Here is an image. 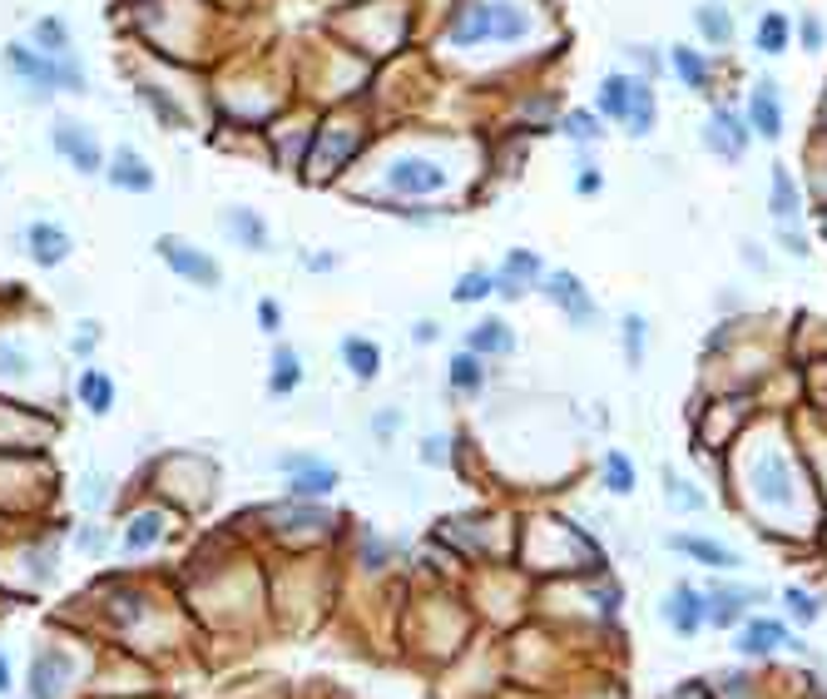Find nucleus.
Here are the masks:
<instances>
[{
  "mask_svg": "<svg viewBox=\"0 0 827 699\" xmlns=\"http://www.w3.org/2000/svg\"><path fill=\"white\" fill-rule=\"evenodd\" d=\"M698 144H704L714 160H724V164H738V160H743L748 144H753V130H748L743 105H734V100H708V114L698 120Z\"/></svg>",
  "mask_w": 827,
  "mask_h": 699,
  "instance_id": "obj_1",
  "label": "nucleus"
},
{
  "mask_svg": "<svg viewBox=\"0 0 827 699\" xmlns=\"http://www.w3.org/2000/svg\"><path fill=\"white\" fill-rule=\"evenodd\" d=\"M0 65H5V75L15 80V90L25 95V100L45 105L60 95V65H55V55H41L31 41H11L5 51H0Z\"/></svg>",
  "mask_w": 827,
  "mask_h": 699,
  "instance_id": "obj_2",
  "label": "nucleus"
},
{
  "mask_svg": "<svg viewBox=\"0 0 827 699\" xmlns=\"http://www.w3.org/2000/svg\"><path fill=\"white\" fill-rule=\"evenodd\" d=\"M536 293L545 303H555L575 332H589V328H599V323H605V318H599V303L589 298L585 278H580V273H570V269H545V278L536 283Z\"/></svg>",
  "mask_w": 827,
  "mask_h": 699,
  "instance_id": "obj_3",
  "label": "nucleus"
},
{
  "mask_svg": "<svg viewBox=\"0 0 827 699\" xmlns=\"http://www.w3.org/2000/svg\"><path fill=\"white\" fill-rule=\"evenodd\" d=\"M382 184L392 189V199H407V204H431V194L446 189V164L427 160V154H401L382 170Z\"/></svg>",
  "mask_w": 827,
  "mask_h": 699,
  "instance_id": "obj_4",
  "label": "nucleus"
},
{
  "mask_svg": "<svg viewBox=\"0 0 827 699\" xmlns=\"http://www.w3.org/2000/svg\"><path fill=\"white\" fill-rule=\"evenodd\" d=\"M154 253L164 259V269H169L174 278L194 283V288H203V293H219L223 288L219 259H213V253H203L199 243L179 239V233H164V239H154Z\"/></svg>",
  "mask_w": 827,
  "mask_h": 699,
  "instance_id": "obj_5",
  "label": "nucleus"
},
{
  "mask_svg": "<svg viewBox=\"0 0 827 699\" xmlns=\"http://www.w3.org/2000/svg\"><path fill=\"white\" fill-rule=\"evenodd\" d=\"M51 150L60 154L65 164H70L75 174H85V179H95V174H104V144H100V134L90 130V124H80V120H70V114H55V124H51Z\"/></svg>",
  "mask_w": 827,
  "mask_h": 699,
  "instance_id": "obj_6",
  "label": "nucleus"
},
{
  "mask_svg": "<svg viewBox=\"0 0 827 699\" xmlns=\"http://www.w3.org/2000/svg\"><path fill=\"white\" fill-rule=\"evenodd\" d=\"M743 114H748V130H753L758 144H778L787 134V95L773 75H758L748 85V100H743Z\"/></svg>",
  "mask_w": 827,
  "mask_h": 699,
  "instance_id": "obj_7",
  "label": "nucleus"
},
{
  "mask_svg": "<svg viewBox=\"0 0 827 699\" xmlns=\"http://www.w3.org/2000/svg\"><path fill=\"white\" fill-rule=\"evenodd\" d=\"M278 471L288 477V496L293 501H328L342 487V471L328 457H312V451H288L278 457Z\"/></svg>",
  "mask_w": 827,
  "mask_h": 699,
  "instance_id": "obj_8",
  "label": "nucleus"
},
{
  "mask_svg": "<svg viewBox=\"0 0 827 699\" xmlns=\"http://www.w3.org/2000/svg\"><path fill=\"white\" fill-rule=\"evenodd\" d=\"M803 649V640L787 630V620H778V615H743L734 625V649L743 659H768V655H778V649Z\"/></svg>",
  "mask_w": 827,
  "mask_h": 699,
  "instance_id": "obj_9",
  "label": "nucleus"
},
{
  "mask_svg": "<svg viewBox=\"0 0 827 699\" xmlns=\"http://www.w3.org/2000/svg\"><path fill=\"white\" fill-rule=\"evenodd\" d=\"M15 239H21V253L35 263V269H60V263H70V253H75V233L55 219H31Z\"/></svg>",
  "mask_w": 827,
  "mask_h": 699,
  "instance_id": "obj_10",
  "label": "nucleus"
},
{
  "mask_svg": "<svg viewBox=\"0 0 827 699\" xmlns=\"http://www.w3.org/2000/svg\"><path fill=\"white\" fill-rule=\"evenodd\" d=\"M219 229H223V239H229L233 249L253 253V259H263V253L278 249L273 223L263 219L258 209H249V204H229V209H219Z\"/></svg>",
  "mask_w": 827,
  "mask_h": 699,
  "instance_id": "obj_11",
  "label": "nucleus"
},
{
  "mask_svg": "<svg viewBox=\"0 0 827 699\" xmlns=\"http://www.w3.org/2000/svg\"><path fill=\"white\" fill-rule=\"evenodd\" d=\"M104 184H110L114 194H130V199H144V194H154V184H159V174H154V164L144 160L134 144H120V150L104 160Z\"/></svg>",
  "mask_w": 827,
  "mask_h": 699,
  "instance_id": "obj_12",
  "label": "nucleus"
},
{
  "mask_svg": "<svg viewBox=\"0 0 827 699\" xmlns=\"http://www.w3.org/2000/svg\"><path fill=\"white\" fill-rule=\"evenodd\" d=\"M545 278V259L536 249H510L496 269V298L506 303H526L536 293V283Z\"/></svg>",
  "mask_w": 827,
  "mask_h": 699,
  "instance_id": "obj_13",
  "label": "nucleus"
},
{
  "mask_svg": "<svg viewBox=\"0 0 827 699\" xmlns=\"http://www.w3.org/2000/svg\"><path fill=\"white\" fill-rule=\"evenodd\" d=\"M768 600L763 586H708L704 590V625L714 630H734L748 615V605Z\"/></svg>",
  "mask_w": 827,
  "mask_h": 699,
  "instance_id": "obj_14",
  "label": "nucleus"
},
{
  "mask_svg": "<svg viewBox=\"0 0 827 699\" xmlns=\"http://www.w3.org/2000/svg\"><path fill=\"white\" fill-rule=\"evenodd\" d=\"M70 655L55 645H41L31 659V675H25V689H31V699H60L65 689H70Z\"/></svg>",
  "mask_w": 827,
  "mask_h": 699,
  "instance_id": "obj_15",
  "label": "nucleus"
},
{
  "mask_svg": "<svg viewBox=\"0 0 827 699\" xmlns=\"http://www.w3.org/2000/svg\"><path fill=\"white\" fill-rule=\"evenodd\" d=\"M803 214H807L803 184H797V174L787 170L783 160H773V170H768V219L773 223H803Z\"/></svg>",
  "mask_w": 827,
  "mask_h": 699,
  "instance_id": "obj_16",
  "label": "nucleus"
},
{
  "mask_svg": "<svg viewBox=\"0 0 827 699\" xmlns=\"http://www.w3.org/2000/svg\"><path fill=\"white\" fill-rule=\"evenodd\" d=\"M490 31H496L490 0H456V11H451V21H446V41L451 45L476 51V45H490Z\"/></svg>",
  "mask_w": 827,
  "mask_h": 699,
  "instance_id": "obj_17",
  "label": "nucleus"
},
{
  "mask_svg": "<svg viewBox=\"0 0 827 699\" xmlns=\"http://www.w3.org/2000/svg\"><path fill=\"white\" fill-rule=\"evenodd\" d=\"M664 65L674 70V80L684 85L688 95H708V90H714V61H708V51H698L694 41H674V45H669Z\"/></svg>",
  "mask_w": 827,
  "mask_h": 699,
  "instance_id": "obj_18",
  "label": "nucleus"
},
{
  "mask_svg": "<svg viewBox=\"0 0 827 699\" xmlns=\"http://www.w3.org/2000/svg\"><path fill=\"white\" fill-rule=\"evenodd\" d=\"M654 130H659V90H654V80L635 75V80H629V110H625V120H619V134H625V140H649Z\"/></svg>",
  "mask_w": 827,
  "mask_h": 699,
  "instance_id": "obj_19",
  "label": "nucleus"
},
{
  "mask_svg": "<svg viewBox=\"0 0 827 699\" xmlns=\"http://www.w3.org/2000/svg\"><path fill=\"white\" fill-rule=\"evenodd\" d=\"M669 550L688 556L694 566H704V570H724V576L743 566V556H738L734 546H724V540H714V536H694V531H679V536H669Z\"/></svg>",
  "mask_w": 827,
  "mask_h": 699,
  "instance_id": "obj_20",
  "label": "nucleus"
},
{
  "mask_svg": "<svg viewBox=\"0 0 827 699\" xmlns=\"http://www.w3.org/2000/svg\"><path fill=\"white\" fill-rule=\"evenodd\" d=\"M659 615L669 620V630H674L679 640H694L698 630H704V590H694V586L669 590V596L659 600Z\"/></svg>",
  "mask_w": 827,
  "mask_h": 699,
  "instance_id": "obj_21",
  "label": "nucleus"
},
{
  "mask_svg": "<svg viewBox=\"0 0 827 699\" xmlns=\"http://www.w3.org/2000/svg\"><path fill=\"white\" fill-rule=\"evenodd\" d=\"M338 362L352 382H377L382 378V348L367 332H342L338 338Z\"/></svg>",
  "mask_w": 827,
  "mask_h": 699,
  "instance_id": "obj_22",
  "label": "nucleus"
},
{
  "mask_svg": "<svg viewBox=\"0 0 827 699\" xmlns=\"http://www.w3.org/2000/svg\"><path fill=\"white\" fill-rule=\"evenodd\" d=\"M688 21H694L698 41H708V51H728V45H734V35H738L728 0H698L694 11H688Z\"/></svg>",
  "mask_w": 827,
  "mask_h": 699,
  "instance_id": "obj_23",
  "label": "nucleus"
},
{
  "mask_svg": "<svg viewBox=\"0 0 827 699\" xmlns=\"http://www.w3.org/2000/svg\"><path fill=\"white\" fill-rule=\"evenodd\" d=\"M516 328H510V318H481V323H471L466 328V342L461 348H471L476 358H510L516 352Z\"/></svg>",
  "mask_w": 827,
  "mask_h": 699,
  "instance_id": "obj_24",
  "label": "nucleus"
},
{
  "mask_svg": "<svg viewBox=\"0 0 827 699\" xmlns=\"http://www.w3.org/2000/svg\"><path fill=\"white\" fill-rule=\"evenodd\" d=\"M555 130L565 134L575 150H599V144L609 140V124H605V114H599L595 105H575V110H565L555 120Z\"/></svg>",
  "mask_w": 827,
  "mask_h": 699,
  "instance_id": "obj_25",
  "label": "nucleus"
},
{
  "mask_svg": "<svg viewBox=\"0 0 827 699\" xmlns=\"http://www.w3.org/2000/svg\"><path fill=\"white\" fill-rule=\"evenodd\" d=\"M490 15H496V31H490L496 45H526L536 35V15L526 0H490Z\"/></svg>",
  "mask_w": 827,
  "mask_h": 699,
  "instance_id": "obj_26",
  "label": "nucleus"
},
{
  "mask_svg": "<svg viewBox=\"0 0 827 699\" xmlns=\"http://www.w3.org/2000/svg\"><path fill=\"white\" fill-rule=\"evenodd\" d=\"M114 397H120V387H114V378L104 368H85L80 378H75V402H80L90 417H110Z\"/></svg>",
  "mask_w": 827,
  "mask_h": 699,
  "instance_id": "obj_27",
  "label": "nucleus"
},
{
  "mask_svg": "<svg viewBox=\"0 0 827 699\" xmlns=\"http://www.w3.org/2000/svg\"><path fill=\"white\" fill-rule=\"evenodd\" d=\"M446 387L456 397H481L486 392V358H476L471 348H456L446 358Z\"/></svg>",
  "mask_w": 827,
  "mask_h": 699,
  "instance_id": "obj_28",
  "label": "nucleus"
},
{
  "mask_svg": "<svg viewBox=\"0 0 827 699\" xmlns=\"http://www.w3.org/2000/svg\"><path fill=\"white\" fill-rule=\"evenodd\" d=\"M302 387V358L298 348H288V342H273V358H268V397H293V392Z\"/></svg>",
  "mask_w": 827,
  "mask_h": 699,
  "instance_id": "obj_29",
  "label": "nucleus"
},
{
  "mask_svg": "<svg viewBox=\"0 0 827 699\" xmlns=\"http://www.w3.org/2000/svg\"><path fill=\"white\" fill-rule=\"evenodd\" d=\"M787 45H793V21H787V11H763L753 25V51L763 55V61H778V55H787Z\"/></svg>",
  "mask_w": 827,
  "mask_h": 699,
  "instance_id": "obj_30",
  "label": "nucleus"
},
{
  "mask_svg": "<svg viewBox=\"0 0 827 699\" xmlns=\"http://www.w3.org/2000/svg\"><path fill=\"white\" fill-rule=\"evenodd\" d=\"M629 80H635L629 70H609L605 80L595 85V110L605 114V124H615V130H619V120H625V110H629Z\"/></svg>",
  "mask_w": 827,
  "mask_h": 699,
  "instance_id": "obj_31",
  "label": "nucleus"
},
{
  "mask_svg": "<svg viewBox=\"0 0 827 699\" xmlns=\"http://www.w3.org/2000/svg\"><path fill=\"white\" fill-rule=\"evenodd\" d=\"M31 45L41 55H75V31H70V21L65 15H41V21L31 25Z\"/></svg>",
  "mask_w": 827,
  "mask_h": 699,
  "instance_id": "obj_32",
  "label": "nucleus"
},
{
  "mask_svg": "<svg viewBox=\"0 0 827 699\" xmlns=\"http://www.w3.org/2000/svg\"><path fill=\"white\" fill-rule=\"evenodd\" d=\"M496 298V269H466L451 283V303L456 308H476V303Z\"/></svg>",
  "mask_w": 827,
  "mask_h": 699,
  "instance_id": "obj_33",
  "label": "nucleus"
},
{
  "mask_svg": "<svg viewBox=\"0 0 827 699\" xmlns=\"http://www.w3.org/2000/svg\"><path fill=\"white\" fill-rule=\"evenodd\" d=\"M599 481H605L609 496H635V491H639L635 457H629V451H605V461H599Z\"/></svg>",
  "mask_w": 827,
  "mask_h": 699,
  "instance_id": "obj_34",
  "label": "nucleus"
},
{
  "mask_svg": "<svg viewBox=\"0 0 827 699\" xmlns=\"http://www.w3.org/2000/svg\"><path fill=\"white\" fill-rule=\"evenodd\" d=\"M140 100H144V110L154 114V120L164 124V130H189V114H184V105L174 100L169 90H164V85H140Z\"/></svg>",
  "mask_w": 827,
  "mask_h": 699,
  "instance_id": "obj_35",
  "label": "nucleus"
},
{
  "mask_svg": "<svg viewBox=\"0 0 827 699\" xmlns=\"http://www.w3.org/2000/svg\"><path fill=\"white\" fill-rule=\"evenodd\" d=\"M619 342H625V368L629 372L644 368V352H649V318L644 313H625V318H619Z\"/></svg>",
  "mask_w": 827,
  "mask_h": 699,
  "instance_id": "obj_36",
  "label": "nucleus"
},
{
  "mask_svg": "<svg viewBox=\"0 0 827 699\" xmlns=\"http://www.w3.org/2000/svg\"><path fill=\"white\" fill-rule=\"evenodd\" d=\"M35 372V352L21 338H0V382H21Z\"/></svg>",
  "mask_w": 827,
  "mask_h": 699,
  "instance_id": "obj_37",
  "label": "nucleus"
},
{
  "mask_svg": "<svg viewBox=\"0 0 827 699\" xmlns=\"http://www.w3.org/2000/svg\"><path fill=\"white\" fill-rule=\"evenodd\" d=\"M164 540V516L159 511H140V516H130V526H124V550H150Z\"/></svg>",
  "mask_w": 827,
  "mask_h": 699,
  "instance_id": "obj_38",
  "label": "nucleus"
},
{
  "mask_svg": "<svg viewBox=\"0 0 827 699\" xmlns=\"http://www.w3.org/2000/svg\"><path fill=\"white\" fill-rule=\"evenodd\" d=\"M793 45H797L803 55H813V61H817V55L827 51V25H823V15H817V11H803V15H797V21H793Z\"/></svg>",
  "mask_w": 827,
  "mask_h": 699,
  "instance_id": "obj_39",
  "label": "nucleus"
},
{
  "mask_svg": "<svg viewBox=\"0 0 827 699\" xmlns=\"http://www.w3.org/2000/svg\"><path fill=\"white\" fill-rule=\"evenodd\" d=\"M753 491L768 501V506H783V501L793 496V481H787V467H783V461H768V467L753 477Z\"/></svg>",
  "mask_w": 827,
  "mask_h": 699,
  "instance_id": "obj_40",
  "label": "nucleus"
},
{
  "mask_svg": "<svg viewBox=\"0 0 827 699\" xmlns=\"http://www.w3.org/2000/svg\"><path fill=\"white\" fill-rule=\"evenodd\" d=\"M778 600H783V610H787L793 625H817V615H823V605L813 600V590H803V586H787Z\"/></svg>",
  "mask_w": 827,
  "mask_h": 699,
  "instance_id": "obj_41",
  "label": "nucleus"
},
{
  "mask_svg": "<svg viewBox=\"0 0 827 699\" xmlns=\"http://www.w3.org/2000/svg\"><path fill=\"white\" fill-rule=\"evenodd\" d=\"M659 487H664L669 506H679V511H698V506H704V491L688 487V481L679 477V471H669V467H664V477H659Z\"/></svg>",
  "mask_w": 827,
  "mask_h": 699,
  "instance_id": "obj_42",
  "label": "nucleus"
},
{
  "mask_svg": "<svg viewBox=\"0 0 827 699\" xmlns=\"http://www.w3.org/2000/svg\"><path fill=\"white\" fill-rule=\"evenodd\" d=\"M619 51H625L629 70L644 75V80H659V75L669 70V65H664V51H654V45H619Z\"/></svg>",
  "mask_w": 827,
  "mask_h": 699,
  "instance_id": "obj_43",
  "label": "nucleus"
},
{
  "mask_svg": "<svg viewBox=\"0 0 827 699\" xmlns=\"http://www.w3.org/2000/svg\"><path fill=\"white\" fill-rule=\"evenodd\" d=\"M773 243H778V253H787V259H797V263L813 259V243H807L803 223H773Z\"/></svg>",
  "mask_w": 827,
  "mask_h": 699,
  "instance_id": "obj_44",
  "label": "nucleus"
},
{
  "mask_svg": "<svg viewBox=\"0 0 827 699\" xmlns=\"http://www.w3.org/2000/svg\"><path fill=\"white\" fill-rule=\"evenodd\" d=\"M595 150H580V160H575V194L580 199H599L605 194V174H599V164L589 160Z\"/></svg>",
  "mask_w": 827,
  "mask_h": 699,
  "instance_id": "obj_45",
  "label": "nucleus"
},
{
  "mask_svg": "<svg viewBox=\"0 0 827 699\" xmlns=\"http://www.w3.org/2000/svg\"><path fill=\"white\" fill-rule=\"evenodd\" d=\"M60 95H75V100H85L90 95V75H85V61L80 55H60Z\"/></svg>",
  "mask_w": 827,
  "mask_h": 699,
  "instance_id": "obj_46",
  "label": "nucleus"
},
{
  "mask_svg": "<svg viewBox=\"0 0 827 699\" xmlns=\"http://www.w3.org/2000/svg\"><path fill=\"white\" fill-rule=\"evenodd\" d=\"M253 323H258L263 338H278L283 332V298H273V293H263L258 303H253Z\"/></svg>",
  "mask_w": 827,
  "mask_h": 699,
  "instance_id": "obj_47",
  "label": "nucleus"
},
{
  "mask_svg": "<svg viewBox=\"0 0 827 699\" xmlns=\"http://www.w3.org/2000/svg\"><path fill=\"white\" fill-rule=\"evenodd\" d=\"M401 422H407V412H401V407H377L367 427H372V437H377L382 447H392V441H397V432H401Z\"/></svg>",
  "mask_w": 827,
  "mask_h": 699,
  "instance_id": "obj_48",
  "label": "nucleus"
},
{
  "mask_svg": "<svg viewBox=\"0 0 827 699\" xmlns=\"http://www.w3.org/2000/svg\"><path fill=\"white\" fill-rule=\"evenodd\" d=\"M417 457L427 461V467H451V441H446V432H427V437H421V447H417Z\"/></svg>",
  "mask_w": 827,
  "mask_h": 699,
  "instance_id": "obj_49",
  "label": "nucleus"
},
{
  "mask_svg": "<svg viewBox=\"0 0 827 699\" xmlns=\"http://www.w3.org/2000/svg\"><path fill=\"white\" fill-rule=\"evenodd\" d=\"M104 501H110V481H104L100 471H85V481H80V506H85V511H100Z\"/></svg>",
  "mask_w": 827,
  "mask_h": 699,
  "instance_id": "obj_50",
  "label": "nucleus"
},
{
  "mask_svg": "<svg viewBox=\"0 0 827 699\" xmlns=\"http://www.w3.org/2000/svg\"><path fill=\"white\" fill-rule=\"evenodd\" d=\"M140 615H144V600L134 596V590H120V600H110V620H114V625H134Z\"/></svg>",
  "mask_w": 827,
  "mask_h": 699,
  "instance_id": "obj_51",
  "label": "nucleus"
},
{
  "mask_svg": "<svg viewBox=\"0 0 827 699\" xmlns=\"http://www.w3.org/2000/svg\"><path fill=\"white\" fill-rule=\"evenodd\" d=\"M738 259H743L748 269L758 273V278H768V273H773V259H768V249H763V243H753V239H738Z\"/></svg>",
  "mask_w": 827,
  "mask_h": 699,
  "instance_id": "obj_52",
  "label": "nucleus"
},
{
  "mask_svg": "<svg viewBox=\"0 0 827 699\" xmlns=\"http://www.w3.org/2000/svg\"><path fill=\"white\" fill-rule=\"evenodd\" d=\"M95 342H100V323H80V332H75V338H70L75 358H90V352H95Z\"/></svg>",
  "mask_w": 827,
  "mask_h": 699,
  "instance_id": "obj_53",
  "label": "nucleus"
},
{
  "mask_svg": "<svg viewBox=\"0 0 827 699\" xmlns=\"http://www.w3.org/2000/svg\"><path fill=\"white\" fill-rule=\"evenodd\" d=\"M437 338H441V323H431V318L411 323V342H417V348H427V342H437Z\"/></svg>",
  "mask_w": 827,
  "mask_h": 699,
  "instance_id": "obj_54",
  "label": "nucleus"
},
{
  "mask_svg": "<svg viewBox=\"0 0 827 699\" xmlns=\"http://www.w3.org/2000/svg\"><path fill=\"white\" fill-rule=\"evenodd\" d=\"M75 546L95 556V550H104V531L100 526H80V531H75Z\"/></svg>",
  "mask_w": 827,
  "mask_h": 699,
  "instance_id": "obj_55",
  "label": "nucleus"
},
{
  "mask_svg": "<svg viewBox=\"0 0 827 699\" xmlns=\"http://www.w3.org/2000/svg\"><path fill=\"white\" fill-rule=\"evenodd\" d=\"M302 269H312V273H332V269H338V253H322V249L312 253V249H308V253H302Z\"/></svg>",
  "mask_w": 827,
  "mask_h": 699,
  "instance_id": "obj_56",
  "label": "nucleus"
},
{
  "mask_svg": "<svg viewBox=\"0 0 827 699\" xmlns=\"http://www.w3.org/2000/svg\"><path fill=\"white\" fill-rule=\"evenodd\" d=\"M362 566H367V570H382V566H387V546H382L372 531H367V560H362Z\"/></svg>",
  "mask_w": 827,
  "mask_h": 699,
  "instance_id": "obj_57",
  "label": "nucleus"
},
{
  "mask_svg": "<svg viewBox=\"0 0 827 699\" xmlns=\"http://www.w3.org/2000/svg\"><path fill=\"white\" fill-rule=\"evenodd\" d=\"M11 685H15V675H11V655L0 649V695H11Z\"/></svg>",
  "mask_w": 827,
  "mask_h": 699,
  "instance_id": "obj_58",
  "label": "nucleus"
},
{
  "mask_svg": "<svg viewBox=\"0 0 827 699\" xmlns=\"http://www.w3.org/2000/svg\"><path fill=\"white\" fill-rule=\"evenodd\" d=\"M817 233H823V239H827V209L817 214Z\"/></svg>",
  "mask_w": 827,
  "mask_h": 699,
  "instance_id": "obj_59",
  "label": "nucleus"
}]
</instances>
